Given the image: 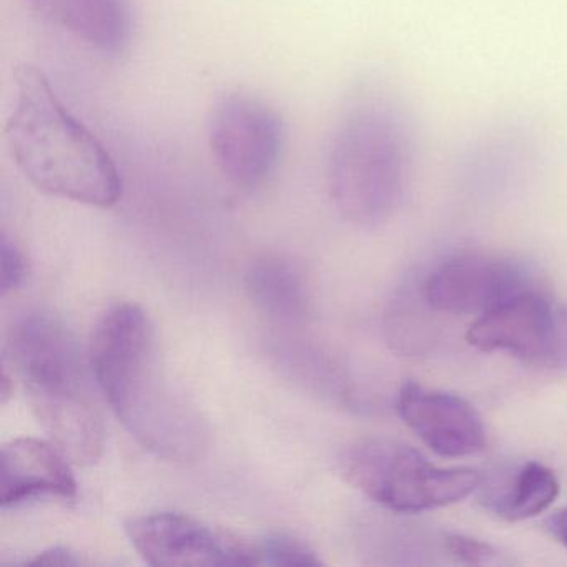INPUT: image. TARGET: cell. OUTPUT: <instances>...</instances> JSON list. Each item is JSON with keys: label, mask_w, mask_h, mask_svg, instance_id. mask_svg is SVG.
I'll list each match as a JSON object with an SVG mask.
<instances>
[{"label": "cell", "mask_w": 567, "mask_h": 567, "mask_svg": "<svg viewBox=\"0 0 567 567\" xmlns=\"http://www.w3.org/2000/svg\"><path fill=\"white\" fill-rule=\"evenodd\" d=\"M89 367L117 420L145 450L177 464L207 454V420L165 374L157 331L138 305H115L99 320Z\"/></svg>", "instance_id": "obj_1"}, {"label": "cell", "mask_w": 567, "mask_h": 567, "mask_svg": "<svg viewBox=\"0 0 567 567\" xmlns=\"http://www.w3.org/2000/svg\"><path fill=\"white\" fill-rule=\"evenodd\" d=\"M4 135L16 165L38 190L99 208L114 207L122 197L114 158L34 65L16 71L14 109Z\"/></svg>", "instance_id": "obj_2"}, {"label": "cell", "mask_w": 567, "mask_h": 567, "mask_svg": "<svg viewBox=\"0 0 567 567\" xmlns=\"http://www.w3.org/2000/svg\"><path fill=\"white\" fill-rule=\"evenodd\" d=\"M413 134L403 107L384 92L354 99L328 148L327 182L344 220L377 227L400 207L413 158Z\"/></svg>", "instance_id": "obj_3"}, {"label": "cell", "mask_w": 567, "mask_h": 567, "mask_svg": "<svg viewBox=\"0 0 567 567\" xmlns=\"http://www.w3.org/2000/svg\"><path fill=\"white\" fill-rule=\"evenodd\" d=\"M4 361L55 446L74 463L94 464L104 451V423L74 334L52 315H24L9 328Z\"/></svg>", "instance_id": "obj_4"}, {"label": "cell", "mask_w": 567, "mask_h": 567, "mask_svg": "<svg viewBox=\"0 0 567 567\" xmlns=\"http://www.w3.org/2000/svg\"><path fill=\"white\" fill-rule=\"evenodd\" d=\"M351 486L394 513L450 506L480 489L484 476L471 467H440L420 451L384 437L354 441L341 456Z\"/></svg>", "instance_id": "obj_5"}, {"label": "cell", "mask_w": 567, "mask_h": 567, "mask_svg": "<svg viewBox=\"0 0 567 567\" xmlns=\"http://www.w3.org/2000/svg\"><path fill=\"white\" fill-rule=\"evenodd\" d=\"M207 138L224 177L241 190H255L277 171L285 125L280 114L261 99L227 92L212 107Z\"/></svg>", "instance_id": "obj_6"}, {"label": "cell", "mask_w": 567, "mask_h": 567, "mask_svg": "<svg viewBox=\"0 0 567 567\" xmlns=\"http://www.w3.org/2000/svg\"><path fill=\"white\" fill-rule=\"evenodd\" d=\"M476 350L499 351L536 367H553L566 350V328L556 305L536 288L520 291L480 315L466 333Z\"/></svg>", "instance_id": "obj_7"}, {"label": "cell", "mask_w": 567, "mask_h": 567, "mask_svg": "<svg viewBox=\"0 0 567 567\" xmlns=\"http://www.w3.org/2000/svg\"><path fill=\"white\" fill-rule=\"evenodd\" d=\"M132 546L151 566H257L254 544L181 513H151L125 524Z\"/></svg>", "instance_id": "obj_8"}, {"label": "cell", "mask_w": 567, "mask_h": 567, "mask_svg": "<svg viewBox=\"0 0 567 567\" xmlns=\"http://www.w3.org/2000/svg\"><path fill=\"white\" fill-rule=\"evenodd\" d=\"M529 288V278L513 261L464 254L431 271L424 298L436 311L480 317Z\"/></svg>", "instance_id": "obj_9"}, {"label": "cell", "mask_w": 567, "mask_h": 567, "mask_svg": "<svg viewBox=\"0 0 567 567\" xmlns=\"http://www.w3.org/2000/svg\"><path fill=\"white\" fill-rule=\"evenodd\" d=\"M404 423L434 453L466 457L486 446V430L476 408L460 394L404 383L398 398Z\"/></svg>", "instance_id": "obj_10"}, {"label": "cell", "mask_w": 567, "mask_h": 567, "mask_svg": "<svg viewBox=\"0 0 567 567\" xmlns=\"http://www.w3.org/2000/svg\"><path fill=\"white\" fill-rule=\"evenodd\" d=\"M68 460L55 444L34 437H19L4 444L0 454L2 507L21 506L39 497L75 499L78 483Z\"/></svg>", "instance_id": "obj_11"}, {"label": "cell", "mask_w": 567, "mask_h": 567, "mask_svg": "<svg viewBox=\"0 0 567 567\" xmlns=\"http://www.w3.org/2000/svg\"><path fill=\"white\" fill-rule=\"evenodd\" d=\"M29 8L92 51L117 58L134 32L131 0H25Z\"/></svg>", "instance_id": "obj_12"}, {"label": "cell", "mask_w": 567, "mask_h": 567, "mask_svg": "<svg viewBox=\"0 0 567 567\" xmlns=\"http://www.w3.org/2000/svg\"><path fill=\"white\" fill-rule=\"evenodd\" d=\"M248 295L258 310L287 323L307 320L311 291L303 268L280 254H265L251 261L245 275Z\"/></svg>", "instance_id": "obj_13"}, {"label": "cell", "mask_w": 567, "mask_h": 567, "mask_svg": "<svg viewBox=\"0 0 567 567\" xmlns=\"http://www.w3.org/2000/svg\"><path fill=\"white\" fill-rule=\"evenodd\" d=\"M483 504L499 519L517 523L544 513L559 496L556 474L537 461H526L481 484Z\"/></svg>", "instance_id": "obj_14"}, {"label": "cell", "mask_w": 567, "mask_h": 567, "mask_svg": "<svg viewBox=\"0 0 567 567\" xmlns=\"http://www.w3.org/2000/svg\"><path fill=\"white\" fill-rule=\"evenodd\" d=\"M254 549L255 556H257V566L258 564L288 567L321 566L318 554L307 543L290 536V534H268L264 539L254 544Z\"/></svg>", "instance_id": "obj_15"}, {"label": "cell", "mask_w": 567, "mask_h": 567, "mask_svg": "<svg viewBox=\"0 0 567 567\" xmlns=\"http://www.w3.org/2000/svg\"><path fill=\"white\" fill-rule=\"evenodd\" d=\"M444 549L456 563L467 566H494V564H506L501 559L497 549L484 540L463 534H450L444 537Z\"/></svg>", "instance_id": "obj_16"}, {"label": "cell", "mask_w": 567, "mask_h": 567, "mask_svg": "<svg viewBox=\"0 0 567 567\" xmlns=\"http://www.w3.org/2000/svg\"><path fill=\"white\" fill-rule=\"evenodd\" d=\"M0 251H2V281H0V290L2 295L12 293L19 290L24 285L28 278V258L22 254L21 248L9 240L8 235H2V244H0Z\"/></svg>", "instance_id": "obj_17"}, {"label": "cell", "mask_w": 567, "mask_h": 567, "mask_svg": "<svg viewBox=\"0 0 567 567\" xmlns=\"http://www.w3.org/2000/svg\"><path fill=\"white\" fill-rule=\"evenodd\" d=\"M28 566H82L84 560L81 556L72 553L68 547L55 546L51 549L35 554L34 559L25 560Z\"/></svg>", "instance_id": "obj_18"}, {"label": "cell", "mask_w": 567, "mask_h": 567, "mask_svg": "<svg viewBox=\"0 0 567 567\" xmlns=\"http://www.w3.org/2000/svg\"><path fill=\"white\" fill-rule=\"evenodd\" d=\"M544 526L549 536L567 549V506L550 514Z\"/></svg>", "instance_id": "obj_19"}]
</instances>
